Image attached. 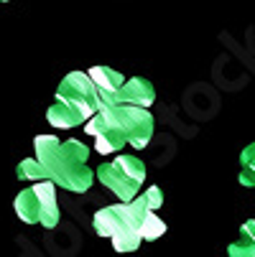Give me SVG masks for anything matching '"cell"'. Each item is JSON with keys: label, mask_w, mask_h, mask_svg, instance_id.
Segmentation results:
<instances>
[{"label": "cell", "mask_w": 255, "mask_h": 257, "mask_svg": "<svg viewBox=\"0 0 255 257\" xmlns=\"http://www.w3.org/2000/svg\"><path fill=\"white\" fill-rule=\"evenodd\" d=\"M36 158H39L46 168L49 181H54L56 186L71 191V194H84L92 189L95 183V171L87 168L84 161L74 158L69 151H64V145L54 135H36L33 140Z\"/></svg>", "instance_id": "cell-1"}, {"label": "cell", "mask_w": 255, "mask_h": 257, "mask_svg": "<svg viewBox=\"0 0 255 257\" xmlns=\"http://www.w3.org/2000/svg\"><path fill=\"white\" fill-rule=\"evenodd\" d=\"M95 178H100L102 186H107L120 201H130L138 196V189L143 186L145 166L135 156H118L113 163H102Z\"/></svg>", "instance_id": "cell-2"}, {"label": "cell", "mask_w": 255, "mask_h": 257, "mask_svg": "<svg viewBox=\"0 0 255 257\" xmlns=\"http://www.w3.org/2000/svg\"><path fill=\"white\" fill-rule=\"evenodd\" d=\"M84 125H87V127H84L87 135L95 138V151H97L100 156L115 153V151L123 148V145H128L125 133H123V127H120V120H118V115H115L113 104L97 109L90 120H84Z\"/></svg>", "instance_id": "cell-3"}, {"label": "cell", "mask_w": 255, "mask_h": 257, "mask_svg": "<svg viewBox=\"0 0 255 257\" xmlns=\"http://www.w3.org/2000/svg\"><path fill=\"white\" fill-rule=\"evenodd\" d=\"M56 99L71 104L74 109H79L87 120L100 109L97 89H95V82L90 79L87 71H71V74H66L61 79L59 89H56Z\"/></svg>", "instance_id": "cell-4"}, {"label": "cell", "mask_w": 255, "mask_h": 257, "mask_svg": "<svg viewBox=\"0 0 255 257\" xmlns=\"http://www.w3.org/2000/svg\"><path fill=\"white\" fill-rule=\"evenodd\" d=\"M113 109L120 120V127L125 133V140L133 148H145L153 138V115L148 112V107H135L125 102H113Z\"/></svg>", "instance_id": "cell-5"}, {"label": "cell", "mask_w": 255, "mask_h": 257, "mask_svg": "<svg viewBox=\"0 0 255 257\" xmlns=\"http://www.w3.org/2000/svg\"><path fill=\"white\" fill-rule=\"evenodd\" d=\"M33 191H36V199H39V224L46 229H54L61 219L59 201H56V183L49 178H41L33 186Z\"/></svg>", "instance_id": "cell-6"}, {"label": "cell", "mask_w": 255, "mask_h": 257, "mask_svg": "<svg viewBox=\"0 0 255 257\" xmlns=\"http://www.w3.org/2000/svg\"><path fill=\"white\" fill-rule=\"evenodd\" d=\"M87 74H90V79L95 82L100 109L107 107V104H113V102H115V92H118L120 84L125 82L120 71H115V69H110V66H92Z\"/></svg>", "instance_id": "cell-7"}, {"label": "cell", "mask_w": 255, "mask_h": 257, "mask_svg": "<svg viewBox=\"0 0 255 257\" xmlns=\"http://www.w3.org/2000/svg\"><path fill=\"white\" fill-rule=\"evenodd\" d=\"M115 102H125V104H135V107H151L156 102V89L148 79L133 77V79H125L120 84V89L115 92Z\"/></svg>", "instance_id": "cell-8"}, {"label": "cell", "mask_w": 255, "mask_h": 257, "mask_svg": "<svg viewBox=\"0 0 255 257\" xmlns=\"http://www.w3.org/2000/svg\"><path fill=\"white\" fill-rule=\"evenodd\" d=\"M125 216H128V201H120V204H115V206L100 209V211L95 214V219H92V227H95V232H97L100 237H110V234L123 224Z\"/></svg>", "instance_id": "cell-9"}, {"label": "cell", "mask_w": 255, "mask_h": 257, "mask_svg": "<svg viewBox=\"0 0 255 257\" xmlns=\"http://www.w3.org/2000/svg\"><path fill=\"white\" fill-rule=\"evenodd\" d=\"M46 120H49L54 127L69 130V127H77V125H82L87 117L79 112V109H74V107H71V104H66V102H59V99H56V102L49 107Z\"/></svg>", "instance_id": "cell-10"}, {"label": "cell", "mask_w": 255, "mask_h": 257, "mask_svg": "<svg viewBox=\"0 0 255 257\" xmlns=\"http://www.w3.org/2000/svg\"><path fill=\"white\" fill-rule=\"evenodd\" d=\"M13 209H16V216L26 224H39V199H36V191L33 186L31 189H23L16 201H13Z\"/></svg>", "instance_id": "cell-11"}, {"label": "cell", "mask_w": 255, "mask_h": 257, "mask_svg": "<svg viewBox=\"0 0 255 257\" xmlns=\"http://www.w3.org/2000/svg\"><path fill=\"white\" fill-rule=\"evenodd\" d=\"M227 252L230 257H255V219H247L240 227V239L232 242Z\"/></svg>", "instance_id": "cell-12"}, {"label": "cell", "mask_w": 255, "mask_h": 257, "mask_svg": "<svg viewBox=\"0 0 255 257\" xmlns=\"http://www.w3.org/2000/svg\"><path fill=\"white\" fill-rule=\"evenodd\" d=\"M163 234H166V222H163L156 211H145L143 222H140V237H143L145 242H153V239H158V237H163Z\"/></svg>", "instance_id": "cell-13"}, {"label": "cell", "mask_w": 255, "mask_h": 257, "mask_svg": "<svg viewBox=\"0 0 255 257\" xmlns=\"http://www.w3.org/2000/svg\"><path fill=\"white\" fill-rule=\"evenodd\" d=\"M16 176H18L21 181H41V178H49V176H46V168H44V163H41L39 158H26V161H21L18 168H16Z\"/></svg>", "instance_id": "cell-14"}, {"label": "cell", "mask_w": 255, "mask_h": 257, "mask_svg": "<svg viewBox=\"0 0 255 257\" xmlns=\"http://www.w3.org/2000/svg\"><path fill=\"white\" fill-rule=\"evenodd\" d=\"M240 166H242V171H240V183H242V186H255V143L247 145V148L242 151Z\"/></svg>", "instance_id": "cell-15"}, {"label": "cell", "mask_w": 255, "mask_h": 257, "mask_svg": "<svg viewBox=\"0 0 255 257\" xmlns=\"http://www.w3.org/2000/svg\"><path fill=\"white\" fill-rule=\"evenodd\" d=\"M143 201H145V206H148L151 211H156V209H161V204H163V191H161L158 186H151L148 191L143 194Z\"/></svg>", "instance_id": "cell-16"}, {"label": "cell", "mask_w": 255, "mask_h": 257, "mask_svg": "<svg viewBox=\"0 0 255 257\" xmlns=\"http://www.w3.org/2000/svg\"><path fill=\"white\" fill-rule=\"evenodd\" d=\"M0 3H8V0H0Z\"/></svg>", "instance_id": "cell-17"}]
</instances>
